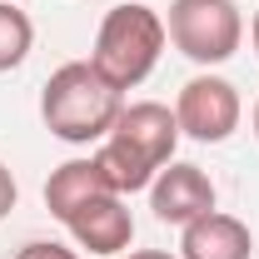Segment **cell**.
I'll list each match as a JSON object with an SVG mask.
<instances>
[{"label":"cell","instance_id":"11","mask_svg":"<svg viewBox=\"0 0 259 259\" xmlns=\"http://www.w3.org/2000/svg\"><path fill=\"white\" fill-rule=\"evenodd\" d=\"M35 45V25L25 10H15V0H0V75L5 70H15V65H25Z\"/></svg>","mask_w":259,"mask_h":259},{"label":"cell","instance_id":"2","mask_svg":"<svg viewBox=\"0 0 259 259\" xmlns=\"http://www.w3.org/2000/svg\"><path fill=\"white\" fill-rule=\"evenodd\" d=\"M164 40H169V35H164V15L130 0V5L105 10V20H100V30H95L90 65L125 95V90L145 85V80L155 75V65H160V55H164Z\"/></svg>","mask_w":259,"mask_h":259},{"label":"cell","instance_id":"3","mask_svg":"<svg viewBox=\"0 0 259 259\" xmlns=\"http://www.w3.org/2000/svg\"><path fill=\"white\" fill-rule=\"evenodd\" d=\"M169 45L194 65H225L244 40V15L234 0H169L164 15Z\"/></svg>","mask_w":259,"mask_h":259},{"label":"cell","instance_id":"14","mask_svg":"<svg viewBox=\"0 0 259 259\" xmlns=\"http://www.w3.org/2000/svg\"><path fill=\"white\" fill-rule=\"evenodd\" d=\"M125 259H180V254H169V249H130Z\"/></svg>","mask_w":259,"mask_h":259},{"label":"cell","instance_id":"7","mask_svg":"<svg viewBox=\"0 0 259 259\" xmlns=\"http://www.w3.org/2000/svg\"><path fill=\"white\" fill-rule=\"evenodd\" d=\"M70 239L80 244V249H90V254H125L130 239H135V220H130L125 199L120 194H95V199H85L70 220Z\"/></svg>","mask_w":259,"mask_h":259},{"label":"cell","instance_id":"15","mask_svg":"<svg viewBox=\"0 0 259 259\" xmlns=\"http://www.w3.org/2000/svg\"><path fill=\"white\" fill-rule=\"evenodd\" d=\"M249 40H254V50H259V10H254V20H249Z\"/></svg>","mask_w":259,"mask_h":259},{"label":"cell","instance_id":"6","mask_svg":"<svg viewBox=\"0 0 259 259\" xmlns=\"http://www.w3.org/2000/svg\"><path fill=\"white\" fill-rule=\"evenodd\" d=\"M214 180L199 169V164L190 160H169L155 175V185H150V209H155V220L160 225H190V220H199V214H209L214 209Z\"/></svg>","mask_w":259,"mask_h":259},{"label":"cell","instance_id":"8","mask_svg":"<svg viewBox=\"0 0 259 259\" xmlns=\"http://www.w3.org/2000/svg\"><path fill=\"white\" fill-rule=\"evenodd\" d=\"M249 254H254L249 225L225 209H209L180 229V259H249Z\"/></svg>","mask_w":259,"mask_h":259},{"label":"cell","instance_id":"16","mask_svg":"<svg viewBox=\"0 0 259 259\" xmlns=\"http://www.w3.org/2000/svg\"><path fill=\"white\" fill-rule=\"evenodd\" d=\"M254 140H259V100H254Z\"/></svg>","mask_w":259,"mask_h":259},{"label":"cell","instance_id":"12","mask_svg":"<svg viewBox=\"0 0 259 259\" xmlns=\"http://www.w3.org/2000/svg\"><path fill=\"white\" fill-rule=\"evenodd\" d=\"M15 259H80L70 244H55V239H30V244H20Z\"/></svg>","mask_w":259,"mask_h":259},{"label":"cell","instance_id":"10","mask_svg":"<svg viewBox=\"0 0 259 259\" xmlns=\"http://www.w3.org/2000/svg\"><path fill=\"white\" fill-rule=\"evenodd\" d=\"M95 160V169L105 175V185H110V194H135V190H150L155 185V164H145L135 150H125V145H115V140H100V150L90 155Z\"/></svg>","mask_w":259,"mask_h":259},{"label":"cell","instance_id":"5","mask_svg":"<svg viewBox=\"0 0 259 259\" xmlns=\"http://www.w3.org/2000/svg\"><path fill=\"white\" fill-rule=\"evenodd\" d=\"M105 140H115V145L135 150L145 164L164 169V164L175 160V145H180V120H175V110L160 105V100H135V105L120 110V120H115V130Z\"/></svg>","mask_w":259,"mask_h":259},{"label":"cell","instance_id":"1","mask_svg":"<svg viewBox=\"0 0 259 259\" xmlns=\"http://www.w3.org/2000/svg\"><path fill=\"white\" fill-rule=\"evenodd\" d=\"M125 110V95L90 60H65L40 90V120L65 145H100Z\"/></svg>","mask_w":259,"mask_h":259},{"label":"cell","instance_id":"9","mask_svg":"<svg viewBox=\"0 0 259 259\" xmlns=\"http://www.w3.org/2000/svg\"><path fill=\"white\" fill-rule=\"evenodd\" d=\"M95 194H110V185H105V175L95 169V160H65L60 169H50V180H45V209L65 225V220H70L85 199H95Z\"/></svg>","mask_w":259,"mask_h":259},{"label":"cell","instance_id":"13","mask_svg":"<svg viewBox=\"0 0 259 259\" xmlns=\"http://www.w3.org/2000/svg\"><path fill=\"white\" fill-rule=\"evenodd\" d=\"M15 199H20V185H15V175H10V169L0 164V220H5V214L15 209Z\"/></svg>","mask_w":259,"mask_h":259},{"label":"cell","instance_id":"4","mask_svg":"<svg viewBox=\"0 0 259 259\" xmlns=\"http://www.w3.org/2000/svg\"><path fill=\"white\" fill-rule=\"evenodd\" d=\"M175 120H180V135H190L199 145H225L229 135L244 120V100L229 85L225 75H194L180 85L175 95Z\"/></svg>","mask_w":259,"mask_h":259}]
</instances>
